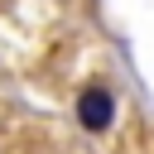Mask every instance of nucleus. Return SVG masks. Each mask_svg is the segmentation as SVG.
Segmentation results:
<instances>
[{"mask_svg": "<svg viewBox=\"0 0 154 154\" xmlns=\"http://www.w3.org/2000/svg\"><path fill=\"white\" fill-rule=\"evenodd\" d=\"M77 125L91 130V135H106L116 125V96H111L106 82H87L77 91Z\"/></svg>", "mask_w": 154, "mask_h": 154, "instance_id": "nucleus-1", "label": "nucleus"}]
</instances>
